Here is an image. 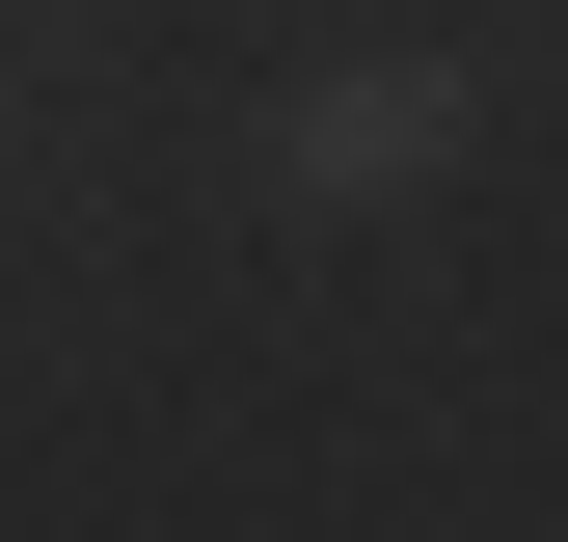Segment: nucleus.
<instances>
[{
  "label": "nucleus",
  "instance_id": "nucleus-1",
  "mask_svg": "<svg viewBox=\"0 0 568 542\" xmlns=\"http://www.w3.org/2000/svg\"><path fill=\"white\" fill-rule=\"evenodd\" d=\"M434 136H460V54H352V82L298 109V190H325V218H379V190L434 163Z\"/></svg>",
  "mask_w": 568,
  "mask_h": 542
}]
</instances>
